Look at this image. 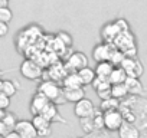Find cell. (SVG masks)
I'll return each instance as SVG.
<instances>
[{
	"label": "cell",
	"mask_w": 147,
	"mask_h": 138,
	"mask_svg": "<svg viewBox=\"0 0 147 138\" xmlns=\"http://www.w3.org/2000/svg\"><path fill=\"white\" fill-rule=\"evenodd\" d=\"M15 131L22 138H39L35 125L29 119H19L18 124H16V127H15Z\"/></svg>",
	"instance_id": "11"
},
{
	"label": "cell",
	"mask_w": 147,
	"mask_h": 138,
	"mask_svg": "<svg viewBox=\"0 0 147 138\" xmlns=\"http://www.w3.org/2000/svg\"><path fill=\"white\" fill-rule=\"evenodd\" d=\"M10 107V96H7L5 92L0 91V109H7Z\"/></svg>",
	"instance_id": "33"
},
{
	"label": "cell",
	"mask_w": 147,
	"mask_h": 138,
	"mask_svg": "<svg viewBox=\"0 0 147 138\" xmlns=\"http://www.w3.org/2000/svg\"><path fill=\"white\" fill-rule=\"evenodd\" d=\"M128 95H134V96H143L144 95V86L140 81V78H133V76H127L125 82H124Z\"/></svg>",
	"instance_id": "13"
},
{
	"label": "cell",
	"mask_w": 147,
	"mask_h": 138,
	"mask_svg": "<svg viewBox=\"0 0 147 138\" xmlns=\"http://www.w3.org/2000/svg\"><path fill=\"white\" fill-rule=\"evenodd\" d=\"M95 69V74L98 78H110L113 69H114V65L110 62V60H104V62H98L97 66L94 68Z\"/></svg>",
	"instance_id": "19"
},
{
	"label": "cell",
	"mask_w": 147,
	"mask_h": 138,
	"mask_svg": "<svg viewBox=\"0 0 147 138\" xmlns=\"http://www.w3.org/2000/svg\"><path fill=\"white\" fill-rule=\"evenodd\" d=\"M91 86L94 88V91L97 94H100V92H104V91H110L111 89V82L107 78H98L97 76Z\"/></svg>",
	"instance_id": "24"
},
{
	"label": "cell",
	"mask_w": 147,
	"mask_h": 138,
	"mask_svg": "<svg viewBox=\"0 0 147 138\" xmlns=\"http://www.w3.org/2000/svg\"><path fill=\"white\" fill-rule=\"evenodd\" d=\"M78 76H80V79L82 82V86H88V85H92V82L97 78V74H95L94 68L85 66V68H82V69L78 71Z\"/></svg>",
	"instance_id": "17"
},
{
	"label": "cell",
	"mask_w": 147,
	"mask_h": 138,
	"mask_svg": "<svg viewBox=\"0 0 147 138\" xmlns=\"http://www.w3.org/2000/svg\"><path fill=\"white\" fill-rule=\"evenodd\" d=\"M39 115H42L43 118H46V119H48L49 122H52V124H68V121L59 114L58 107H56L55 102H49V104L43 108V111H42Z\"/></svg>",
	"instance_id": "9"
},
{
	"label": "cell",
	"mask_w": 147,
	"mask_h": 138,
	"mask_svg": "<svg viewBox=\"0 0 147 138\" xmlns=\"http://www.w3.org/2000/svg\"><path fill=\"white\" fill-rule=\"evenodd\" d=\"M9 6V0H0V7H6Z\"/></svg>",
	"instance_id": "37"
},
{
	"label": "cell",
	"mask_w": 147,
	"mask_h": 138,
	"mask_svg": "<svg viewBox=\"0 0 147 138\" xmlns=\"http://www.w3.org/2000/svg\"><path fill=\"white\" fill-rule=\"evenodd\" d=\"M127 79V74L121 66H114L113 72L108 78V81L111 82V85H117V84H124Z\"/></svg>",
	"instance_id": "21"
},
{
	"label": "cell",
	"mask_w": 147,
	"mask_h": 138,
	"mask_svg": "<svg viewBox=\"0 0 147 138\" xmlns=\"http://www.w3.org/2000/svg\"><path fill=\"white\" fill-rule=\"evenodd\" d=\"M19 84L15 79H2V92H5L7 96H15L18 94Z\"/></svg>",
	"instance_id": "22"
},
{
	"label": "cell",
	"mask_w": 147,
	"mask_h": 138,
	"mask_svg": "<svg viewBox=\"0 0 147 138\" xmlns=\"http://www.w3.org/2000/svg\"><path fill=\"white\" fill-rule=\"evenodd\" d=\"M128 95L127 88L124 84H117V85H111V96L117 98V99H125Z\"/></svg>",
	"instance_id": "26"
},
{
	"label": "cell",
	"mask_w": 147,
	"mask_h": 138,
	"mask_svg": "<svg viewBox=\"0 0 147 138\" xmlns=\"http://www.w3.org/2000/svg\"><path fill=\"white\" fill-rule=\"evenodd\" d=\"M94 124H95V131H102V129H105L102 111H97V112L94 114Z\"/></svg>",
	"instance_id": "29"
},
{
	"label": "cell",
	"mask_w": 147,
	"mask_h": 138,
	"mask_svg": "<svg viewBox=\"0 0 147 138\" xmlns=\"http://www.w3.org/2000/svg\"><path fill=\"white\" fill-rule=\"evenodd\" d=\"M115 48L124 53V56H136L137 55V46H136V39L131 32H123L117 36L114 40Z\"/></svg>",
	"instance_id": "2"
},
{
	"label": "cell",
	"mask_w": 147,
	"mask_h": 138,
	"mask_svg": "<svg viewBox=\"0 0 147 138\" xmlns=\"http://www.w3.org/2000/svg\"><path fill=\"white\" fill-rule=\"evenodd\" d=\"M77 138H111L110 132L102 129V131H94L91 134H85L84 137H77Z\"/></svg>",
	"instance_id": "31"
},
{
	"label": "cell",
	"mask_w": 147,
	"mask_h": 138,
	"mask_svg": "<svg viewBox=\"0 0 147 138\" xmlns=\"http://www.w3.org/2000/svg\"><path fill=\"white\" fill-rule=\"evenodd\" d=\"M117 132H118V138H140L141 137L140 128L136 127V124L127 122V121H124V124L120 127Z\"/></svg>",
	"instance_id": "14"
},
{
	"label": "cell",
	"mask_w": 147,
	"mask_h": 138,
	"mask_svg": "<svg viewBox=\"0 0 147 138\" xmlns=\"http://www.w3.org/2000/svg\"><path fill=\"white\" fill-rule=\"evenodd\" d=\"M48 74H49V76H51L52 81H55V82H62L63 78L68 75V71H66L65 65L56 63V65H53V66L49 69Z\"/></svg>",
	"instance_id": "18"
},
{
	"label": "cell",
	"mask_w": 147,
	"mask_h": 138,
	"mask_svg": "<svg viewBox=\"0 0 147 138\" xmlns=\"http://www.w3.org/2000/svg\"><path fill=\"white\" fill-rule=\"evenodd\" d=\"M61 84H62V88H65V89H68V88H82V82L78 76V72H69Z\"/></svg>",
	"instance_id": "20"
},
{
	"label": "cell",
	"mask_w": 147,
	"mask_h": 138,
	"mask_svg": "<svg viewBox=\"0 0 147 138\" xmlns=\"http://www.w3.org/2000/svg\"><path fill=\"white\" fill-rule=\"evenodd\" d=\"M115 45L114 43H98L94 46L92 49V59L98 63V62H104V60H110L113 52L115 50Z\"/></svg>",
	"instance_id": "8"
},
{
	"label": "cell",
	"mask_w": 147,
	"mask_h": 138,
	"mask_svg": "<svg viewBox=\"0 0 147 138\" xmlns=\"http://www.w3.org/2000/svg\"><path fill=\"white\" fill-rule=\"evenodd\" d=\"M5 114H6V111L5 109H0V121L3 119V117H5Z\"/></svg>",
	"instance_id": "38"
},
{
	"label": "cell",
	"mask_w": 147,
	"mask_h": 138,
	"mask_svg": "<svg viewBox=\"0 0 147 138\" xmlns=\"http://www.w3.org/2000/svg\"><path fill=\"white\" fill-rule=\"evenodd\" d=\"M80 125L84 134H91L95 131V124H94V115L87 117V118H80Z\"/></svg>",
	"instance_id": "27"
},
{
	"label": "cell",
	"mask_w": 147,
	"mask_h": 138,
	"mask_svg": "<svg viewBox=\"0 0 147 138\" xmlns=\"http://www.w3.org/2000/svg\"><path fill=\"white\" fill-rule=\"evenodd\" d=\"M36 92H40L42 95H45L51 102H55L56 105L58 104H62V102H66L63 95H62V86L52 81V79H46V81H40L38 88H36Z\"/></svg>",
	"instance_id": "1"
},
{
	"label": "cell",
	"mask_w": 147,
	"mask_h": 138,
	"mask_svg": "<svg viewBox=\"0 0 147 138\" xmlns=\"http://www.w3.org/2000/svg\"><path fill=\"white\" fill-rule=\"evenodd\" d=\"M3 138H22V137H20V135H19V134H18L15 129H13V131H9V132H6Z\"/></svg>",
	"instance_id": "35"
},
{
	"label": "cell",
	"mask_w": 147,
	"mask_h": 138,
	"mask_svg": "<svg viewBox=\"0 0 147 138\" xmlns=\"http://www.w3.org/2000/svg\"><path fill=\"white\" fill-rule=\"evenodd\" d=\"M5 75V71H0V79H2V76Z\"/></svg>",
	"instance_id": "39"
},
{
	"label": "cell",
	"mask_w": 147,
	"mask_h": 138,
	"mask_svg": "<svg viewBox=\"0 0 147 138\" xmlns=\"http://www.w3.org/2000/svg\"><path fill=\"white\" fill-rule=\"evenodd\" d=\"M13 19V12L9 6L6 7H0V22L3 23H10Z\"/></svg>",
	"instance_id": "28"
},
{
	"label": "cell",
	"mask_w": 147,
	"mask_h": 138,
	"mask_svg": "<svg viewBox=\"0 0 147 138\" xmlns=\"http://www.w3.org/2000/svg\"><path fill=\"white\" fill-rule=\"evenodd\" d=\"M88 66V56L84 52H74L72 55L68 56L65 62V68L68 74L69 72H78L80 69Z\"/></svg>",
	"instance_id": "6"
},
{
	"label": "cell",
	"mask_w": 147,
	"mask_h": 138,
	"mask_svg": "<svg viewBox=\"0 0 147 138\" xmlns=\"http://www.w3.org/2000/svg\"><path fill=\"white\" fill-rule=\"evenodd\" d=\"M7 131H6V128H5V125H3V122L0 121V137H5V134H6Z\"/></svg>",
	"instance_id": "36"
},
{
	"label": "cell",
	"mask_w": 147,
	"mask_h": 138,
	"mask_svg": "<svg viewBox=\"0 0 147 138\" xmlns=\"http://www.w3.org/2000/svg\"><path fill=\"white\" fill-rule=\"evenodd\" d=\"M49 102L51 101L45 95H42L40 92H35V95L30 99V105H29V109H30L32 115H39Z\"/></svg>",
	"instance_id": "12"
},
{
	"label": "cell",
	"mask_w": 147,
	"mask_h": 138,
	"mask_svg": "<svg viewBox=\"0 0 147 138\" xmlns=\"http://www.w3.org/2000/svg\"><path fill=\"white\" fill-rule=\"evenodd\" d=\"M58 40L62 43V46H65V48H71L72 46V38H71V35L69 33H66V32H59L58 33Z\"/></svg>",
	"instance_id": "30"
},
{
	"label": "cell",
	"mask_w": 147,
	"mask_h": 138,
	"mask_svg": "<svg viewBox=\"0 0 147 138\" xmlns=\"http://www.w3.org/2000/svg\"><path fill=\"white\" fill-rule=\"evenodd\" d=\"M97 112V108L94 105V102L88 98H82L81 101H78L77 104H74V114L75 117L80 118H87V117H92Z\"/></svg>",
	"instance_id": "7"
},
{
	"label": "cell",
	"mask_w": 147,
	"mask_h": 138,
	"mask_svg": "<svg viewBox=\"0 0 147 138\" xmlns=\"http://www.w3.org/2000/svg\"><path fill=\"white\" fill-rule=\"evenodd\" d=\"M62 95L66 102L77 104L78 101L85 98V91H84V88H68V89L62 88Z\"/></svg>",
	"instance_id": "16"
},
{
	"label": "cell",
	"mask_w": 147,
	"mask_h": 138,
	"mask_svg": "<svg viewBox=\"0 0 147 138\" xmlns=\"http://www.w3.org/2000/svg\"><path fill=\"white\" fill-rule=\"evenodd\" d=\"M120 107H121L120 99L111 96V98H107V99H102V101H101L100 111L105 112V111H111V109H120Z\"/></svg>",
	"instance_id": "23"
},
{
	"label": "cell",
	"mask_w": 147,
	"mask_h": 138,
	"mask_svg": "<svg viewBox=\"0 0 147 138\" xmlns=\"http://www.w3.org/2000/svg\"><path fill=\"white\" fill-rule=\"evenodd\" d=\"M114 23H115L117 29L120 30V33H123V32H130V25H128V22H127L125 19L120 17V19L114 20Z\"/></svg>",
	"instance_id": "32"
},
{
	"label": "cell",
	"mask_w": 147,
	"mask_h": 138,
	"mask_svg": "<svg viewBox=\"0 0 147 138\" xmlns=\"http://www.w3.org/2000/svg\"><path fill=\"white\" fill-rule=\"evenodd\" d=\"M118 35H120V30L117 29L114 22H107L101 27V38L105 43H114V40L117 39Z\"/></svg>",
	"instance_id": "15"
},
{
	"label": "cell",
	"mask_w": 147,
	"mask_h": 138,
	"mask_svg": "<svg viewBox=\"0 0 147 138\" xmlns=\"http://www.w3.org/2000/svg\"><path fill=\"white\" fill-rule=\"evenodd\" d=\"M18 121H19V119H18V117H16L15 112H6L5 117H3V119H2V122H3V125H5V128H6L7 132L15 129Z\"/></svg>",
	"instance_id": "25"
},
{
	"label": "cell",
	"mask_w": 147,
	"mask_h": 138,
	"mask_svg": "<svg viewBox=\"0 0 147 138\" xmlns=\"http://www.w3.org/2000/svg\"><path fill=\"white\" fill-rule=\"evenodd\" d=\"M104 114V125H105V131L108 132H115L120 129V127L124 124V117L121 114L120 109H111V111H105Z\"/></svg>",
	"instance_id": "5"
},
{
	"label": "cell",
	"mask_w": 147,
	"mask_h": 138,
	"mask_svg": "<svg viewBox=\"0 0 147 138\" xmlns=\"http://www.w3.org/2000/svg\"><path fill=\"white\" fill-rule=\"evenodd\" d=\"M32 124L35 125L39 138H48V137L52 135V122H49L42 115H33Z\"/></svg>",
	"instance_id": "10"
},
{
	"label": "cell",
	"mask_w": 147,
	"mask_h": 138,
	"mask_svg": "<svg viewBox=\"0 0 147 138\" xmlns=\"http://www.w3.org/2000/svg\"><path fill=\"white\" fill-rule=\"evenodd\" d=\"M0 91H2V79H0Z\"/></svg>",
	"instance_id": "40"
},
{
	"label": "cell",
	"mask_w": 147,
	"mask_h": 138,
	"mask_svg": "<svg viewBox=\"0 0 147 138\" xmlns=\"http://www.w3.org/2000/svg\"><path fill=\"white\" fill-rule=\"evenodd\" d=\"M120 66L125 71L127 76H133V78H140L144 72V66L137 56H124Z\"/></svg>",
	"instance_id": "4"
},
{
	"label": "cell",
	"mask_w": 147,
	"mask_h": 138,
	"mask_svg": "<svg viewBox=\"0 0 147 138\" xmlns=\"http://www.w3.org/2000/svg\"><path fill=\"white\" fill-rule=\"evenodd\" d=\"M20 75L28 81H39L43 78V69L32 59H25L19 66Z\"/></svg>",
	"instance_id": "3"
},
{
	"label": "cell",
	"mask_w": 147,
	"mask_h": 138,
	"mask_svg": "<svg viewBox=\"0 0 147 138\" xmlns=\"http://www.w3.org/2000/svg\"><path fill=\"white\" fill-rule=\"evenodd\" d=\"M9 33V23L0 22V38H5Z\"/></svg>",
	"instance_id": "34"
}]
</instances>
